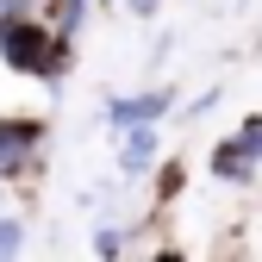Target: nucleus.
<instances>
[{"label":"nucleus","instance_id":"obj_10","mask_svg":"<svg viewBox=\"0 0 262 262\" xmlns=\"http://www.w3.org/2000/svg\"><path fill=\"white\" fill-rule=\"evenodd\" d=\"M237 131H244V138L262 150V113H244V119H237Z\"/></svg>","mask_w":262,"mask_h":262},{"label":"nucleus","instance_id":"obj_11","mask_svg":"<svg viewBox=\"0 0 262 262\" xmlns=\"http://www.w3.org/2000/svg\"><path fill=\"white\" fill-rule=\"evenodd\" d=\"M7 193H13V187H7V181H0V206H7Z\"/></svg>","mask_w":262,"mask_h":262},{"label":"nucleus","instance_id":"obj_1","mask_svg":"<svg viewBox=\"0 0 262 262\" xmlns=\"http://www.w3.org/2000/svg\"><path fill=\"white\" fill-rule=\"evenodd\" d=\"M75 31H56L38 7L31 13H0V62L19 75V81H38V88H62L75 69Z\"/></svg>","mask_w":262,"mask_h":262},{"label":"nucleus","instance_id":"obj_9","mask_svg":"<svg viewBox=\"0 0 262 262\" xmlns=\"http://www.w3.org/2000/svg\"><path fill=\"white\" fill-rule=\"evenodd\" d=\"M119 7H125L131 19H156V13H162V0H119Z\"/></svg>","mask_w":262,"mask_h":262},{"label":"nucleus","instance_id":"obj_6","mask_svg":"<svg viewBox=\"0 0 262 262\" xmlns=\"http://www.w3.org/2000/svg\"><path fill=\"white\" fill-rule=\"evenodd\" d=\"M181 193H187V162L181 156H156V169H150V212L162 219Z\"/></svg>","mask_w":262,"mask_h":262},{"label":"nucleus","instance_id":"obj_5","mask_svg":"<svg viewBox=\"0 0 262 262\" xmlns=\"http://www.w3.org/2000/svg\"><path fill=\"white\" fill-rule=\"evenodd\" d=\"M156 156H162V125H131V131H119V181L125 187H144L150 169H156Z\"/></svg>","mask_w":262,"mask_h":262},{"label":"nucleus","instance_id":"obj_3","mask_svg":"<svg viewBox=\"0 0 262 262\" xmlns=\"http://www.w3.org/2000/svg\"><path fill=\"white\" fill-rule=\"evenodd\" d=\"M175 100H181V88H169V81L131 88V94H106V100H100V119H106V131L119 138V131H131V125H162V119L175 113Z\"/></svg>","mask_w":262,"mask_h":262},{"label":"nucleus","instance_id":"obj_2","mask_svg":"<svg viewBox=\"0 0 262 262\" xmlns=\"http://www.w3.org/2000/svg\"><path fill=\"white\" fill-rule=\"evenodd\" d=\"M50 150V119L44 113H0V181L25 187Z\"/></svg>","mask_w":262,"mask_h":262},{"label":"nucleus","instance_id":"obj_12","mask_svg":"<svg viewBox=\"0 0 262 262\" xmlns=\"http://www.w3.org/2000/svg\"><path fill=\"white\" fill-rule=\"evenodd\" d=\"M100 7H119V0H100Z\"/></svg>","mask_w":262,"mask_h":262},{"label":"nucleus","instance_id":"obj_4","mask_svg":"<svg viewBox=\"0 0 262 262\" xmlns=\"http://www.w3.org/2000/svg\"><path fill=\"white\" fill-rule=\"evenodd\" d=\"M206 175H212L219 187H256V175H262V150L231 125L225 138H212V150H206Z\"/></svg>","mask_w":262,"mask_h":262},{"label":"nucleus","instance_id":"obj_7","mask_svg":"<svg viewBox=\"0 0 262 262\" xmlns=\"http://www.w3.org/2000/svg\"><path fill=\"white\" fill-rule=\"evenodd\" d=\"M88 250L100 256V262H119V256H131V225H119V219H100L88 231Z\"/></svg>","mask_w":262,"mask_h":262},{"label":"nucleus","instance_id":"obj_8","mask_svg":"<svg viewBox=\"0 0 262 262\" xmlns=\"http://www.w3.org/2000/svg\"><path fill=\"white\" fill-rule=\"evenodd\" d=\"M25 250H31V219L0 206V262H13V256H25Z\"/></svg>","mask_w":262,"mask_h":262}]
</instances>
